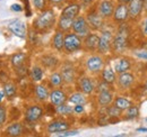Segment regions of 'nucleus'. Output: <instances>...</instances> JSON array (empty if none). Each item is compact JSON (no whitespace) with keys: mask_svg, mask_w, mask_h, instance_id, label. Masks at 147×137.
I'll return each instance as SVG.
<instances>
[{"mask_svg":"<svg viewBox=\"0 0 147 137\" xmlns=\"http://www.w3.org/2000/svg\"><path fill=\"white\" fill-rule=\"evenodd\" d=\"M129 37H130V28L128 24L127 23L120 24L115 33H113L111 52L117 55L125 53L129 46Z\"/></svg>","mask_w":147,"mask_h":137,"instance_id":"obj_1","label":"nucleus"},{"mask_svg":"<svg viewBox=\"0 0 147 137\" xmlns=\"http://www.w3.org/2000/svg\"><path fill=\"white\" fill-rule=\"evenodd\" d=\"M57 23V16L53 9H44L33 21V27L38 32L50 31Z\"/></svg>","mask_w":147,"mask_h":137,"instance_id":"obj_2","label":"nucleus"},{"mask_svg":"<svg viewBox=\"0 0 147 137\" xmlns=\"http://www.w3.org/2000/svg\"><path fill=\"white\" fill-rule=\"evenodd\" d=\"M104 67H105V60H104V55L102 54L92 53L85 60V70L92 75H98Z\"/></svg>","mask_w":147,"mask_h":137,"instance_id":"obj_3","label":"nucleus"},{"mask_svg":"<svg viewBox=\"0 0 147 137\" xmlns=\"http://www.w3.org/2000/svg\"><path fill=\"white\" fill-rule=\"evenodd\" d=\"M83 50V38L74 32L65 33V41H63V53L65 54H74L76 52Z\"/></svg>","mask_w":147,"mask_h":137,"instance_id":"obj_4","label":"nucleus"},{"mask_svg":"<svg viewBox=\"0 0 147 137\" xmlns=\"http://www.w3.org/2000/svg\"><path fill=\"white\" fill-rule=\"evenodd\" d=\"M86 21L91 28L92 32H101L105 27V19L101 17V15L97 13L96 6H91L88 7L86 14H85Z\"/></svg>","mask_w":147,"mask_h":137,"instance_id":"obj_5","label":"nucleus"},{"mask_svg":"<svg viewBox=\"0 0 147 137\" xmlns=\"http://www.w3.org/2000/svg\"><path fill=\"white\" fill-rule=\"evenodd\" d=\"M112 38L113 32L111 29H105V27L101 31V35H98V45H97V53L105 55L111 52L112 46Z\"/></svg>","mask_w":147,"mask_h":137,"instance_id":"obj_6","label":"nucleus"},{"mask_svg":"<svg viewBox=\"0 0 147 137\" xmlns=\"http://www.w3.org/2000/svg\"><path fill=\"white\" fill-rule=\"evenodd\" d=\"M71 32H74L75 34H77L78 36H80L82 38H84L86 35H88L92 31L86 21L85 16L78 15L76 18H74L73 25H71Z\"/></svg>","mask_w":147,"mask_h":137,"instance_id":"obj_7","label":"nucleus"},{"mask_svg":"<svg viewBox=\"0 0 147 137\" xmlns=\"http://www.w3.org/2000/svg\"><path fill=\"white\" fill-rule=\"evenodd\" d=\"M128 6V13H129V20L137 23L139 19L143 17L144 14V0H131Z\"/></svg>","mask_w":147,"mask_h":137,"instance_id":"obj_8","label":"nucleus"},{"mask_svg":"<svg viewBox=\"0 0 147 137\" xmlns=\"http://www.w3.org/2000/svg\"><path fill=\"white\" fill-rule=\"evenodd\" d=\"M115 83L119 88V90H122V91H126L131 89L132 86H135L136 83V76L134 73L131 72H123V73H120V74H117V80H115Z\"/></svg>","mask_w":147,"mask_h":137,"instance_id":"obj_9","label":"nucleus"},{"mask_svg":"<svg viewBox=\"0 0 147 137\" xmlns=\"http://www.w3.org/2000/svg\"><path fill=\"white\" fill-rule=\"evenodd\" d=\"M112 21L117 25L127 23L129 20V13H128V6L126 3H119L117 2L113 14H112Z\"/></svg>","mask_w":147,"mask_h":137,"instance_id":"obj_10","label":"nucleus"},{"mask_svg":"<svg viewBox=\"0 0 147 137\" xmlns=\"http://www.w3.org/2000/svg\"><path fill=\"white\" fill-rule=\"evenodd\" d=\"M115 1L114 0H100L96 5L97 13L101 15V17L105 20L111 19L114 7H115Z\"/></svg>","mask_w":147,"mask_h":137,"instance_id":"obj_11","label":"nucleus"},{"mask_svg":"<svg viewBox=\"0 0 147 137\" xmlns=\"http://www.w3.org/2000/svg\"><path fill=\"white\" fill-rule=\"evenodd\" d=\"M61 76L63 79V83L66 84H73L77 80V73H76V68L73 64L70 63H65L61 65L60 71Z\"/></svg>","mask_w":147,"mask_h":137,"instance_id":"obj_12","label":"nucleus"},{"mask_svg":"<svg viewBox=\"0 0 147 137\" xmlns=\"http://www.w3.org/2000/svg\"><path fill=\"white\" fill-rule=\"evenodd\" d=\"M77 81V86L79 91H82L83 93H85L86 96H91L95 91V83L93 81V79L88 75H83L79 79L76 80Z\"/></svg>","mask_w":147,"mask_h":137,"instance_id":"obj_13","label":"nucleus"},{"mask_svg":"<svg viewBox=\"0 0 147 137\" xmlns=\"http://www.w3.org/2000/svg\"><path fill=\"white\" fill-rule=\"evenodd\" d=\"M49 100L52 106H59V104H62V103L67 102L68 100V96L67 93L60 89V88H53V90L50 91L49 93Z\"/></svg>","mask_w":147,"mask_h":137,"instance_id":"obj_14","label":"nucleus"},{"mask_svg":"<svg viewBox=\"0 0 147 137\" xmlns=\"http://www.w3.org/2000/svg\"><path fill=\"white\" fill-rule=\"evenodd\" d=\"M97 45H98V35L95 32H91L83 38V49L85 51L95 53L97 51Z\"/></svg>","mask_w":147,"mask_h":137,"instance_id":"obj_15","label":"nucleus"},{"mask_svg":"<svg viewBox=\"0 0 147 137\" xmlns=\"http://www.w3.org/2000/svg\"><path fill=\"white\" fill-rule=\"evenodd\" d=\"M43 116V108L38 104H33L25 111V119L28 122H36Z\"/></svg>","mask_w":147,"mask_h":137,"instance_id":"obj_16","label":"nucleus"},{"mask_svg":"<svg viewBox=\"0 0 147 137\" xmlns=\"http://www.w3.org/2000/svg\"><path fill=\"white\" fill-rule=\"evenodd\" d=\"M9 31L19 38H25L27 35V29H26V25L24 21H22L20 19H15L13 20L9 25H8Z\"/></svg>","mask_w":147,"mask_h":137,"instance_id":"obj_17","label":"nucleus"},{"mask_svg":"<svg viewBox=\"0 0 147 137\" xmlns=\"http://www.w3.org/2000/svg\"><path fill=\"white\" fill-rule=\"evenodd\" d=\"M80 10H82V6L79 2H70L68 3L61 11L60 16H63V17L67 18H76L78 15H80Z\"/></svg>","mask_w":147,"mask_h":137,"instance_id":"obj_18","label":"nucleus"},{"mask_svg":"<svg viewBox=\"0 0 147 137\" xmlns=\"http://www.w3.org/2000/svg\"><path fill=\"white\" fill-rule=\"evenodd\" d=\"M70 124L68 121L65 120H53L51 122H49V125L47 126V132L49 134H58L61 133L63 130L69 129Z\"/></svg>","mask_w":147,"mask_h":137,"instance_id":"obj_19","label":"nucleus"},{"mask_svg":"<svg viewBox=\"0 0 147 137\" xmlns=\"http://www.w3.org/2000/svg\"><path fill=\"white\" fill-rule=\"evenodd\" d=\"M113 99H114V94H113V92H112L111 90L101 91V92H98V94H97V104H98L100 107L107 108L108 106L112 104Z\"/></svg>","mask_w":147,"mask_h":137,"instance_id":"obj_20","label":"nucleus"},{"mask_svg":"<svg viewBox=\"0 0 147 137\" xmlns=\"http://www.w3.org/2000/svg\"><path fill=\"white\" fill-rule=\"evenodd\" d=\"M131 67H132L131 61L129 60L128 57H120V59H118V60L115 61L113 70H114V72H115L117 74H120V73L130 71Z\"/></svg>","mask_w":147,"mask_h":137,"instance_id":"obj_21","label":"nucleus"},{"mask_svg":"<svg viewBox=\"0 0 147 137\" xmlns=\"http://www.w3.org/2000/svg\"><path fill=\"white\" fill-rule=\"evenodd\" d=\"M63 41H65V33L57 29L51 39L52 49L57 52H62L63 51Z\"/></svg>","mask_w":147,"mask_h":137,"instance_id":"obj_22","label":"nucleus"},{"mask_svg":"<svg viewBox=\"0 0 147 137\" xmlns=\"http://www.w3.org/2000/svg\"><path fill=\"white\" fill-rule=\"evenodd\" d=\"M101 80L109 83V84H114L117 80V73L114 72L113 68L111 67H104L101 71Z\"/></svg>","mask_w":147,"mask_h":137,"instance_id":"obj_23","label":"nucleus"},{"mask_svg":"<svg viewBox=\"0 0 147 137\" xmlns=\"http://www.w3.org/2000/svg\"><path fill=\"white\" fill-rule=\"evenodd\" d=\"M41 64L44 68L55 70L59 65V59L52 54H47V55L41 56Z\"/></svg>","mask_w":147,"mask_h":137,"instance_id":"obj_24","label":"nucleus"},{"mask_svg":"<svg viewBox=\"0 0 147 137\" xmlns=\"http://www.w3.org/2000/svg\"><path fill=\"white\" fill-rule=\"evenodd\" d=\"M73 20L71 18L63 17L60 16L58 21H57V29L63 32V33H68L71 31V25H73Z\"/></svg>","mask_w":147,"mask_h":137,"instance_id":"obj_25","label":"nucleus"},{"mask_svg":"<svg viewBox=\"0 0 147 137\" xmlns=\"http://www.w3.org/2000/svg\"><path fill=\"white\" fill-rule=\"evenodd\" d=\"M67 101H69L73 104H86L87 103V97L82 91H75L68 97Z\"/></svg>","mask_w":147,"mask_h":137,"instance_id":"obj_26","label":"nucleus"},{"mask_svg":"<svg viewBox=\"0 0 147 137\" xmlns=\"http://www.w3.org/2000/svg\"><path fill=\"white\" fill-rule=\"evenodd\" d=\"M49 93H50L49 89L44 86V84H37L35 86L34 94H35V97H36V99L38 101H41V102L47 101L49 99Z\"/></svg>","mask_w":147,"mask_h":137,"instance_id":"obj_27","label":"nucleus"},{"mask_svg":"<svg viewBox=\"0 0 147 137\" xmlns=\"http://www.w3.org/2000/svg\"><path fill=\"white\" fill-rule=\"evenodd\" d=\"M123 114V119L126 120H132V119H136L139 117V107L136 106V104H131L129 108H127L126 110L122 111Z\"/></svg>","mask_w":147,"mask_h":137,"instance_id":"obj_28","label":"nucleus"},{"mask_svg":"<svg viewBox=\"0 0 147 137\" xmlns=\"http://www.w3.org/2000/svg\"><path fill=\"white\" fill-rule=\"evenodd\" d=\"M24 133V127L20 122H13L6 129V134L8 136H20Z\"/></svg>","mask_w":147,"mask_h":137,"instance_id":"obj_29","label":"nucleus"},{"mask_svg":"<svg viewBox=\"0 0 147 137\" xmlns=\"http://www.w3.org/2000/svg\"><path fill=\"white\" fill-rule=\"evenodd\" d=\"M112 104H113L114 107H117L118 109H120V110L123 111V110H126L127 108H129V107L132 104V101L129 100L128 98H126V97L119 96V97H115V98L113 99Z\"/></svg>","mask_w":147,"mask_h":137,"instance_id":"obj_30","label":"nucleus"},{"mask_svg":"<svg viewBox=\"0 0 147 137\" xmlns=\"http://www.w3.org/2000/svg\"><path fill=\"white\" fill-rule=\"evenodd\" d=\"M31 78L34 82H41L43 80V76H44V70L41 65H33L31 68Z\"/></svg>","mask_w":147,"mask_h":137,"instance_id":"obj_31","label":"nucleus"},{"mask_svg":"<svg viewBox=\"0 0 147 137\" xmlns=\"http://www.w3.org/2000/svg\"><path fill=\"white\" fill-rule=\"evenodd\" d=\"M49 83L52 88H61L63 86V79L60 72H52L49 76Z\"/></svg>","mask_w":147,"mask_h":137,"instance_id":"obj_32","label":"nucleus"},{"mask_svg":"<svg viewBox=\"0 0 147 137\" xmlns=\"http://www.w3.org/2000/svg\"><path fill=\"white\" fill-rule=\"evenodd\" d=\"M25 60H26V54L25 53H16L10 57V63H11L13 67L19 68L24 64Z\"/></svg>","mask_w":147,"mask_h":137,"instance_id":"obj_33","label":"nucleus"},{"mask_svg":"<svg viewBox=\"0 0 147 137\" xmlns=\"http://www.w3.org/2000/svg\"><path fill=\"white\" fill-rule=\"evenodd\" d=\"M55 111H57V114H59L61 116H68V115L74 114L73 107L67 104L66 102L59 104V106H55Z\"/></svg>","mask_w":147,"mask_h":137,"instance_id":"obj_34","label":"nucleus"},{"mask_svg":"<svg viewBox=\"0 0 147 137\" xmlns=\"http://www.w3.org/2000/svg\"><path fill=\"white\" fill-rule=\"evenodd\" d=\"M3 92H5V96L8 98V99H13L16 94V86L11 82H8L3 86Z\"/></svg>","mask_w":147,"mask_h":137,"instance_id":"obj_35","label":"nucleus"},{"mask_svg":"<svg viewBox=\"0 0 147 137\" xmlns=\"http://www.w3.org/2000/svg\"><path fill=\"white\" fill-rule=\"evenodd\" d=\"M139 32H140V35L144 37V38H147V15H145L144 17H142L139 19Z\"/></svg>","mask_w":147,"mask_h":137,"instance_id":"obj_36","label":"nucleus"},{"mask_svg":"<svg viewBox=\"0 0 147 137\" xmlns=\"http://www.w3.org/2000/svg\"><path fill=\"white\" fill-rule=\"evenodd\" d=\"M108 108V115L110 116V117H120L121 115H122V110H120V109H118L117 107H114L113 104L112 106H108L107 107Z\"/></svg>","mask_w":147,"mask_h":137,"instance_id":"obj_37","label":"nucleus"},{"mask_svg":"<svg viewBox=\"0 0 147 137\" xmlns=\"http://www.w3.org/2000/svg\"><path fill=\"white\" fill-rule=\"evenodd\" d=\"M33 7L37 10H44L47 7V0H31Z\"/></svg>","mask_w":147,"mask_h":137,"instance_id":"obj_38","label":"nucleus"},{"mask_svg":"<svg viewBox=\"0 0 147 137\" xmlns=\"http://www.w3.org/2000/svg\"><path fill=\"white\" fill-rule=\"evenodd\" d=\"M7 120V109L5 106L0 104V126L3 125Z\"/></svg>","mask_w":147,"mask_h":137,"instance_id":"obj_39","label":"nucleus"},{"mask_svg":"<svg viewBox=\"0 0 147 137\" xmlns=\"http://www.w3.org/2000/svg\"><path fill=\"white\" fill-rule=\"evenodd\" d=\"M57 135L61 137L76 136V135H78V130H69V129H67V130H63V132H61V133H58Z\"/></svg>","mask_w":147,"mask_h":137,"instance_id":"obj_40","label":"nucleus"},{"mask_svg":"<svg viewBox=\"0 0 147 137\" xmlns=\"http://www.w3.org/2000/svg\"><path fill=\"white\" fill-rule=\"evenodd\" d=\"M110 86L111 84H109V83H107L104 81H101L97 84V86H95V90H97V92H101V91H104V90H111Z\"/></svg>","mask_w":147,"mask_h":137,"instance_id":"obj_41","label":"nucleus"},{"mask_svg":"<svg viewBox=\"0 0 147 137\" xmlns=\"http://www.w3.org/2000/svg\"><path fill=\"white\" fill-rule=\"evenodd\" d=\"M134 55L140 60H144L147 61V50H140V51H135L134 52Z\"/></svg>","mask_w":147,"mask_h":137,"instance_id":"obj_42","label":"nucleus"},{"mask_svg":"<svg viewBox=\"0 0 147 137\" xmlns=\"http://www.w3.org/2000/svg\"><path fill=\"white\" fill-rule=\"evenodd\" d=\"M85 104H75L73 107V110H74V114H77V115H80L85 111Z\"/></svg>","mask_w":147,"mask_h":137,"instance_id":"obj_43","label":"nucleus"},{"mask_svg":"<svg viewBox=\"0 0 147 137\" xmlns=\"http://www.w3.org/2000/svg\"><path fill=\"white\" fill-rule=\"evenodd\" d=\"M95 1H96V0H79V3H80V6H82V8H83V7H84V8H88V7L92 6Z\"/></svg>","mask_w":147,"mask_h":137,"instance_id":"obj_44","label":"nucleus"},{"mask_svg":"<svg viewBox=\"0 0 147 137\" xmlns=\"http://www.w3.org/2000/svg\"><path fill=\"white\" fill-rule=\"evenodd\" d=\"M10 9H11L13 11H16V13H20V11H23V7H22L19 3H14V5H11Z\"/></svg>","mask_w":147,"mask_h":137,"instance_id":"obj_45","label":"nucleus"},{"mask_svg":"<svg viewBox=\"0 0 147 137\" xmlns=\"http://www.w3.org/2000/svg\"><path fill=\"white\" fill-rule=\"evenodd\" d=\"M63 1H66V0H49V2H50V3H53V5H59V3H62Z\"/></svg>","mask_w":147,"mask_h":137,"instance_id":"obj_46","label":"nucleus"},{"mask_svg":"<svg viewBox=\"0 0 147 137\" xmlns=\"http://www.w3.org/2000/svg\"><path fill=\"white\" fill-rule=\"evenodd\" d=\"M144 14L147 15V0H144Z\"/></svg>","mask_w":147,"mask_h":137,"instance_id":"obj_47","label":"nucleus"},{"mask_svg":"<svg viewBox=\"0 0 147 137\" xmlns=\"http://www.w3.org/2000/svg\"><path fill=\"white\" fill-rule=\"evenodd\" d=\"M130 1H131V0H117V2H119V3H126V5L129 3Z\"/></svg>","mask_w":147,"mask_h":137,"instance_id":"obj_48","label":"nucleus"},{"mask_svg":"<svg viewBox=\"0 0 147 137\" xmlns=\"http://www.w3.org/2000/svg\"><path fill=\"white\" fill-rule=\"evenodd\" d=\"M3 98H5V92H3V91H1V92H0V101H2V100H3Z\"/></svg>","mask_w":147,"mask_h":137,"instance_id":"obj_49","label":"nucleus"},{"mask_svg":"<svg viewBox=\"0 0 147 137\" xmlns=\"http://www.w3.org/2000/svg\"><path fill=\"white\" fill-rule=\"evenodd\" d=\"M137 132H147V128H138Z\"/></svg>","mask_w":147,"mask_h":137,"instance_id":"obj_50","label":"nucleus"},{"mask_svg":"<svg viewBox=\"0 0 147 137\" xmlns=\"http://www.w3.org/2000/svg\"><path fill=\"white\" fill-rule=\"evenodd\" d=\"M143 86H144V89H145V90L147 91V79H146V81L144 82V84H143Z\"/></svg>","mask_w":147,"mask_h":137,"instance_id":"obj_51","label":"nucleus"}]
</instances>
